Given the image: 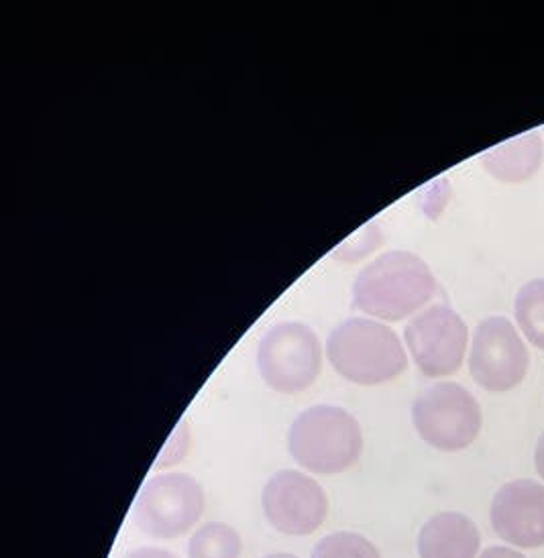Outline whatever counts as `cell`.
<instances>
[{
    "label": "cell",
    "instance_id": "obj_1",
    "mask_svg": "<svg viewBox=\"0 0 544 558\" xmlns=\"http://www.w3.org/2000/svg\"><path fill=\"white\" fill-rule=\"evenodd\" d=\"M436 294V278L419 255L389 251L363 267L353 283V306L396 323L426 306Z\"/></svg>",
    "mask_w": 544,
    "mask_h": 558
},
{
    "label": "cell",
    "instance_id": "obj_2",
    "mask_svg": "<svg viewBox=\"0 0 544 558\" xmlns=\"http://www.w3.org/2000/svg\"><path fill=\"white\" fill-rule=\"evenodd\" d=\"M335 372L359 386H379L404 373L408 359L398 335L372 318H349L327 342Z\"/></svg>",
    "mask_w": 544,
    "mask_h": 558
},
{
    "label": "cell",
    "instance_id": "obj_3",
    "mask_svg": "<svg viewBox=\"0 0 544 558\" xmlns=\"http://www.w3.org/2000/svg\"><path fill=\"white\" fill-rule=\"evenodd\" d=\"M288 449L295 461L312 473H342L361 457V426L339 405H312L290 426Z\"/></svg>",
    "mask_w": 544,
    "mask_h": 558
},
{
    "label": "cell",
    "instance_id": "obj_4",
    "mask_svg": "<svg viewBox=\"0 0 544 558\" xmlns=\"http://www.w3.org/2000/svg\"><path fill=\"white\" fill-rule=\"evenodd\" d=\"M412 418L422 440L445 452L467 449L482 430L480 403L457 384L424 389L414 402Z\"/></svg>",
    "mask_w": 544,
    "mask_h": 558
},
{
    "label": "cell",
    "instance_id": "obj_5",
    "mask_svg": "<svg viewBox=\"0 0 544 558\" xmlns=\"http://www.w3.org/2000/svg\"><path fill=\"white\" fill-rule=\"evenodd\" d=\"M323 367L316 332L302 323H280L265 332L257 349V369L265 384L280 393L311 388Z\"/></svg>",
    "mask_w": 544,
    "mask_h": 558
},
{
    "label": "cell",
    "instance_id": "obj_6",
    "mask_svg": "<svg viewBox=\"0 0 544 558\" xmlns=\"http://www.w3.org/2000/svg\"><path fill=\"white\" fill-rule=\"evenodd\" d=\"M203 512V485L190 475L166 473L141 487L133 518L145 534L171 541L186 534Z\"/></svg>",
    "mask_w": 544,
    "mask_h": 558
},
{
    "label": "cell",
    "instance_id": "obj_7",
    "mask_svg": "<svg viewBox=\"0 0 544 558\" xmlns=\"http://www.w3.org/2000/svg\"><path fill=\"white\" fill-rule=\"evenodd\" d=\"M529 349L504 316L485 318L477 326L469 355L473 379L487 391H510L529 373Z\"/></svg>",
    "mask_w": 544,
    "mask_h": 558
},
{
    "label": "cell",
    "instance_id": "obj_8",
    "mask_svg": "<svg viewBox=\"0 0 544 558\" xmlns=\"http://www.w3.org/2000/svg\"><path fill=\"white\" fill-rule=\"evenodd\" d=\"M406 344L416 367L426 377H447L459 372L466 357L469 330L449 306H431L406 326Z\"/></svg>",
    "mask_w": 544,
    "mask_h": 558
},
{
    "label": "cell",
    "instance_id": "obj_9",
    "mask_svg": "<svg viewBox=\"0 0 544 558\" xmlns=\"http://www.w3.org/2000/svg\"><path fill=\"white\" fill-rule=\"evenodd\" d=\"M264 512L269 524L281 534L309 536L327 518V496L309 475L280 471L265 485Z\"/></svg>",
    "mask_w": 544,
    "mask_h": 558
},
{
    "label": "cell",
    "instance_id": "obj_10",
    "mask_svg": "<svg viewBox=\"0 0 544 558\" xmlns=\"http://www.w3.org/2000/svg\"><path fill=\"white\" fill-rule=\"evenodd\" d=\"M492 526L501 541L518 548L544 546V487L516 480L499 489L492 504Z\"/></svg>",
    "mask_w": 544,
    "mask_h": 558
},
{
    "label": "cell",
    "instance_id": "obj_11",
    "mask_svg": "<svg viewBox=\"0 0 544 558\" xmlns=\"http://www.w3.org/2000/svg\"><path fill=\"white\" fill-rule=\"evenodd\" d=\"M477 526L457 512L433 515L419 536L420 558H475L480 553Z\"/></svg>",
    "mask_w": 544,
    "mask_h": 558
},
{
    "label": "cell",
    "instance_id": "obj_12",
    "mask_svg": "<svg viewBox=\"0 0 544 558\" xmlns=\"http://www.w3.org/2000/svg\"><path fill=\"white\" fill-rule=\"evenodd\" d=\"M543 140L536 131H529L512 141H506L498 147L485 151L482 157L483 168L501 182H527L543 163Z\"/></svg>",
    "mask_w": 544,
    "mask_h": 558
},
{
    "label": "cell",
    "instance_id": "obj_13",
    "mask_svg": "<svg viewBox=\"0 0 544 558\" xmlns=\"http://www.w3.org/2000/svg\"><path fill=\"white\" fill-rule=\"evenodd\" d=\"M516 320L536 349L544 351V279H532L516 295Z\"/></svg>",
    "mask_w": 544,
    "mask_h": 558
},
{
    "label": "cell",
    "instance_id": "obj_14",
    "mask_svg": "<svg viewBox=\"0 0 544 558\" xmlns=\"http://www.w3.org/2000/svg\"><path fill=\"white\" fill-rule=\"evenodd\" d=\"M243 550L241 536L227 524H206L190 538V558H239Z\"/></svg>",
    "mask_w": 544,
    "mask_h": 558
},
{
    "label": "cell",
    "instance_id": "obj_15",
    "mask_svg": "<svg viewBox=\"0 0 544 558\" xmlns=\"http://www.w3.org/2000/svg\"><path fill=\"white\" fill-rule=\"evenodd\" d=\"M312 558H382V555L361 534L335 532L316 544Z\"/></svg>",
    "mask_w": 544,
    "mask_h": 558
},
{
    "label": "cell",
    "instance_id": "obj_16",
    "mask_svg": "<svg viewBox=\"0 0 544 558\" xmlns=\"http://www.w3.org/2000/svg\"><path fill=\"white\" fill-rule=\"evenodd\" d=\"M123 558H178L173 557L168 550H161V548H137L133 553H129Z\"/></svg>",
    "mask_w": 544,
    "mask_h": 558
},
{
    "label": "cell",
    "instance_id": "obj_17",
    "mask_svg": "<svg viewBox=\"0 0 544 558\" xmlns=\"http://www.w3.org/2000/svg\"><path fill=\"white\" fill-rule=\"evenodd\" d=\"M480 558H527L520 553H516L512 548H506V546H492L483 553Z\"/></svg>",
    "mask_w": 544,
    "mask_h": 558
},
{
    "label": "cell",
    "instance_id": "obj_18",
    "mask_svg": "<svg viewBox=\"0 0 544 558\" xmlns=\"http://www.w3.org/2000/svg\"><path fill=\"white\" fill-rule=\"evenodd\" d=\"M534 461H536V471H539V475L544 480V435L541 436V440H539V445H536Z\"/></svg>",
    "mask_w": 544,
    "mask_h": 558
},
{
    "label": "cell",
    "instance_id": "obj_19",
    "mask_svg": "<svg viewBox=\"0 0 544 558\" xmlns=\"http://www.w3.org/2000/svg\"><path fill=\"white\" fill-rule=\"evenodd\" d=\"M265 558H298L294 555H288V553H278V555H269V557Z\"/></svg>",
    "mask_w": 544,
    "mask_h": 558
}]
</instances>
